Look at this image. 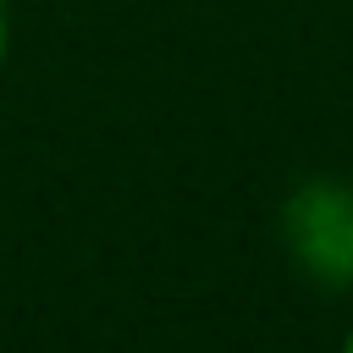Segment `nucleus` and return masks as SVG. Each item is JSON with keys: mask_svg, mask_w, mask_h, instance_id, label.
Masks as SVG:
<instances>
[{"mask_svg": "<svg viewBox=\"0 0 353 353\" xmlns=\"http://www.w3.org/2000/svg\"><path fill=\"white\" fill-rule=\"evenodd\" d=\"M281 248L314 287H353V188L336 176H303L281 199Z\"/></svg>", "mask_w": 353, "mask_h": 353, "instance_id": "1", "label": "nucleus"}, {"mask_svg": "<svg viewBox=\"0 0 353 353\" xmlns=\"http://www.w3.org/2000/svg\"><path fill=\"white\" fill-rule=\"evenodd\" d=\"M6 50H11V11H6V0H0V66H6Z\"/></svg>", "mask_w": 353, "mask_h": 353, "instance_id": "2", "label": "nucleus"}, {"mask_svg": "<svg viewBox=\"0 0 353 353\" xmlns=\"http://www.w3.org/2000/svg\"><path fill=\"white\" fill-rule=\"evenodd\" d=\"M342 353H353V331H347V336H342Z\"/></svg>", "mask_w": 353, "mask_h": 353, "instance_id": "3", "label": "nucleus"}]
</instances>
